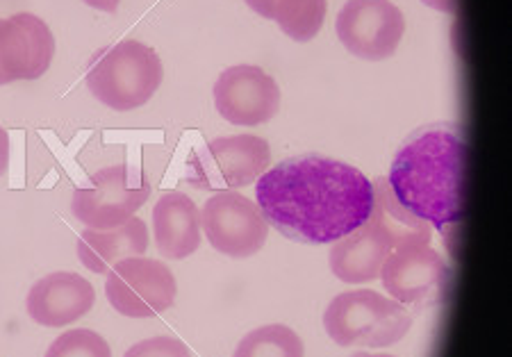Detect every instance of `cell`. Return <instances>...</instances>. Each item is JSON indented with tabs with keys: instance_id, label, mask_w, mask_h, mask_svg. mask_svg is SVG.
<instances>
[{
	"instance_id": "cell-13",
	"label": "cell",
	"mask_w": 512,
	"mask_h": 357,
	"mask_svg": "<svg viewBox=\"0 0 512 357\" xmlns=\"http://www.w3.org/2000/svg\"><path fill=\"white\" fill-rule=\"evenodd\" d=\"M55 37L30 12L0 19V87L16 80H37L51 69Z\"/></svg>"
},
{
	"instance_id": "cell-3",
	"label": "cell",
	"mask_w": 512,
	"mask_h": 357,
	"mask_svg": "<svg viewBox=\"0 0 512 357\" xmlns=\"http://www.w3.org/2000/svg\"><path fill=\"white\" fill-rule=\"evenodd\" d=\"M162 62L155 48L126 39L101 48L87 66L92 96L117 112L146 105L162 85Z\"/></svg>"
},
{
	"instance_id": "cell-15",
	"label": "cell",
	"mask_w": 512,
	"mask_h": 357,
	"mask_svg": "<svg viewBox=\"0 0 512 357\" xmlns=\"http://www.w3.org/2000/svg\"><path fill=\"white\" fill-rule=\"evenodd\" d=\"M153 235L167 260H185L201 248V212L183 192H164L153 207Z\"/></svg>"
},
{
	"instance_id": "cell-5",
	"label": "cell",
	"mask_w": 512,
	"mask_h": 357,
	"mask_svg": "<svg viewBox=\"0 0 512 357\" xmlns=\"http://www.w3.org/2000/svg\"><path fill=\"white\" fill-rule=\"evenodd\" d=\"M89 187H80L71 196V212L92 230L123 226L144 207L151 196V182L142 169L114 164L96 171Z\"/></svg>"
},
{
	"instance_id": "cell-18",
	"label": "cell",
	"mask_w": 512,
	"mask_h": 357,
	"mask_svg": "<svg viewBox=\"0 0 512 357\" xmlns=\"http://www.w3.org/2000/svg\"><path fill=\"white\" fill-rule=\"evenodd\" d=\"M233 357H305V346L289 326L269 323L244 335Z\"/></svg>"
},
{
	"instance_id": "cell-2",
	"label": "cell",
	"mask_w": 512,
	"mask_h": 357,
	"mask_svg": "<svg viewBox=\"0 0 512 357\" xmlns=\"http://www.w3.org/2000/svg\"><path fill=\"white\" fill-rule=\"evenodd\" d=\"M465 160L458 128L426 126L396 153L387 185L403 210L447 235L465 210Z\"/></svg>"
},
{
	"instance_id": "cell-11",
	"label": "cell",
	"mask_w": 512,
	"mask_h": 357,
	"mask_svg": "<svg viewBox=\"0 0 512 357\" xmlns=\"http://www.w3.org/2000/svg\"><path fill=\"white\" fill-rule=\"evenodd\" d=\"M212 94L217 112L233 126H262L280 107L278 82L253 64L230 66L214 82Z\"/></svg>"
},
{
	"instance_id": "cell-19",
	"label": "cell",
	"mask_w": 512,
	"mask_h": 357,
	"mask_svg": "<svg viewBox=\"0 0 512 357\" xmlns=\"http://www.w3.org/2000/svg\"><path fill=\"white\" fill-rule=\"evenodd\" d=\"M44 357H112V348L98 332L73 328L57 337Z\"/></svg>"
},
{
	"instance_id": "cell-22",
	"label": "cell",
	"mask_w": 512,
	"mask_h": 357,
	"mask_svg": "<svg viewBox=\"0 0 512 357\" xmlns=\"http://www.w3.org/2000/svg\"><path fill=\"white\" fill-rule=\"evenodd\" d=\"M82 3L94 7V10H101V12H107V14H114L119 10V3L121 0H82Z\"/></svg>"
},
{
	"instance_id": "cell-7",
	"label": "cell",
	"mask_w": 512,
	"mask_h": 357,
	"mask_svg": "<svg viewBox=\"0 0 512 357\" xmlns=\"http://www.w3.org/2000/svg\"><path fill=\"white\" fill-rule=\"evenodd\" d=\"M178 282L173 271L151 257H126L107 271L105 296L128 319H155L173 307Z\"/></svg>"
},
{
	"instance_id": "cell-21",
	"label": "cell",
	"mask_w": 512,
	"mask_h": 357,
	"mask_svg": "<svg viewBox=\"0 0 512 357\" xmlns=\"http://www.w3.org/2000/svg\"><path fill=\"white\" fill-rule=\"evenodd\" d=\"M7 160H10V139H7V132L0 128V176L7 171Z\"/></svg>"
},
{
	"instance_id": "cell-20",
	"label": "cell",
	"mask_w": 512,
	"mask_h": 357,
	"mask_svg": "<svg viewBox=\"0 0 512 357\" xmlns=\"http://www.w3.org/2000/svg\"><path fill=\"white\" fill-rule=\"evenodd\" d=\"M123 357H192V351H189V346L183 339L160 335L144 339V342L128 348Z\"/></svg>"
},
{
	"instance_id": "cell-16",
	"label": "cell",
	"mask_w": 512,
	"mask_h": 357,
	"mask_svg": "<svg viewBox=\"0 0 512 357\" xmlns=\"http://www.w3.org/2000/svg\"><path fill=\"white\" fill-rule=\"evenodd\" d=\"M148 228L139 217H132L123 226L110 230H92L87 228L78 237L76 251L80 262L89 271L107 273L114 264L126 260V257H139L148 251Z\"/></svg>"
},
{
	"instance_id": "cell-1",
	"label": "cell",
	"mask_w": 512,
	"mask_h": 357,
	"mask_svg": "<svg viewBox=\"0 0 512 357\" xmlns=\"http://www.w3.org/2000/svg\"><path fill=\"white\" fill-rule=\"evenodd\" d=\"M255 203L283 237L324 246L340 242L371 217L374 182L346 162L299 155L255 180Z\"/></svg>"
},
{
	"instance_id": "cell-23",
	"label": "cell",
	"mask_w": 512,
	"mask_h": 357,
	"mask_svg": "<svg viewBox=\"0 0 512 357\" xmlns=\"http://www.w3.org/2000/svg\"><path fill=\"white\" fill-rule=\"evenodd\" d=\"M424 3L437 12H447V14L458 12V0H424Z\"/></svg>"
},
{
	"instance_id": "cell-12",
	"label": "cell",
	"mask_w": 512,
	"mask_h": 357,
	"mask_svg": "<svg viewBox=\"0 0 512 357\" xmlns=\"http://www.w3.org/2000/svg\"><path fill=\"white\" fill-rule=\"evenodd\" d=\"M408 244L383 214L371 210V217L330 248V271L346 285H365L381 276L387 257L396 246Z\"/></svg>"
},
{
	"instance_id": "cell-4",
	"label": "cell",
	"mask_w": 512,
	"mask_h": 357,
	"mask_svg": "<svg viewBox=\"0 0 512 357\" xmlns=\"http://www.w3.org/2000/svg\"><path fill=\"white\" fill-rule=\"evenodd\" d=\"M324 328L337 346H394L412 328V314L394 298L371 289L335 296L324 312Z\"/></svg>"
},
{
	"instance_id": "cell-8",
	"label": "cell",
	"mask_w": 512,
	"mask_h": 357,
	"mask_svg": "<svg viewBox=\"0 0 512 357\" xmlns=\"http://www.w3.org/2000/svg\"><path fill=\"white\" fill-rule=\"evenodd\" d=\"M201 228L214 251L244 260L262 251L269 237V223L251 198L226 189L214 192L201 212Z\"/></svg>"
},
{
	"instance_id": "cell-17",
	"label": "cell",
	"mask_w": 512,
	"mask_h": 357,
	"mask_svg": "<svg viewBox=\"0 0 512 357\" xmlns=\"http://www.w3.org/2000/svg\"><path fill=\"white\" fill-rule=\"evenodd\" d=\"M251 10L276 21L289 39L312 41L326 19V0H246Z\"/></svg>"
},
{
	"instance_id": "cell-9",
	"label": "cell",
	"mask_w": 512,
	"mask_h": 357,
	"mask_svg": "<svg viewBox=\"0 0 512 357\" xmlns=\"http://www.w3.org/2000/svg\"><path fill=\"white\" fill-rule=\"evenodd\" d=\"M335 30L351 55L381 62L399 48L406 35V16L390 0H349L337 14Z\"/></svg>"
},
{
	"instance_id": "cell-6",
	"label": "cell",
	"mask_w": 512,
	"mask_h": 357,
	"mask_svg": "<svg viewBox=\"0 0 512 357\" xmlns=\"http://www.w3.org/2000/svg\"><path fill=\"white\" fill-rule=\"evenodd\" d=\"M271 148L267 139L255 135L219 137L189 157L187 178L196 189L226 192L249 187L269 171Z\"/></svg>"
},
{
	"instance_id": "cell-24",
	"label": "cell",
	"mask_w": 512,
	"mask_h": 357,
	"mask_svg": "<svg viewBox=\"0 0 512 357\" xmlns=\"http://www.w3.org/2000/svg\"><path fill=\"white\" fill-rule=\"evenodd\" d=\"M351 357H396V355H390V353H355Z\"/></svg>"
},
{
	"instance_id": "cell-14",
	"label": "cell",
	"mask_w": 512,
	"mask_h": 357,
	"mask_svg": "<svg viewBox=\"0 0 512 357\" xmlns=\"http://www.w3.org/2000/svg\"><path fill=\"white\" fill-rule=\"evenodd\" d=\"M96 289L87 278L73 271L48 273L28 292V314L37 326L62 328L92 312Z\"/></svg>"
},
{
	"instance_id": "cell-10",
	"label": "cell",
	"mask_w": 512,
	"mask_h": 357,
	"mask_svg": "<svg viewBox=\"0 0 512 357\" xmlns=\"http://www.w3.org/2000/svg\"><path fill=\"white\" fill-rule=\"evenodd\" d=\"M383 289L401 305L435 301L449 282V267L431 242L396 246L381 269Z\"/></svg>"
}]
</instances>
